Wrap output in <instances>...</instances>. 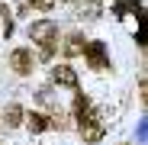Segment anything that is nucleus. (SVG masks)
I'll list each match as a JSON object with an SVG mask.
<instances>
[{"instance_id": "423d86ee", "label": "nucleus", "mask_w": 148, "mask_h": 145, "mask_svg": "<svg viewBox=\"0 0 148 145\" xmlns=\"http://www.w3.org/2000/svg\"><path fill=\"white\" fill-rule=\"evenodd\" d=\"M3 123H7V126H19V123H23V107H19V103H10V107H7Z\"/></svg>"}, {"instance_id": "6e6552de", "label": "nucleus", "mask_w": 148, "mask_h": 145, "mask_svg": "<svg viewBox=\"0 0 148 145\" xmlns=\"http://www.w3.org/2000/svg\"><path fill=\"white\" fill-rule=\"evenodd\" d=\"M81 48H84V45H81V36H71V39H68V45H64V52H68V55H77Z\"/></svg>"}, {"instance_id": "f257e3e1", "label": "nucleus", "mask_w": 148, "mask_h": 145, "mask_svg": "<svg viewBox=\"0 0 148 145\" xmlns=\"http://www.w3.org/2000/svg\"><path fill=\"white\" fill-rule=\"evenodd\" d=\"M29 36H32L36 42H42V58H52L55 42H58V26H55V23H52V19L32 23V26H29Z\"/></svg>"}, {"instance_id": "7ed1b4c3", "label": "nucleus", "mask_w": 148, "mask_h": 145, "mask_svg": "<svg viewBox=\"0 0 148 145\" xmlns=\"http://www.w3.org/2000/svg\"><path fill=\"white\" fill-rule=\"evenodd\" d=\"M81 52L90 58V65H93L97 71H103V68H106V52H103V45H100V42H84Z\"/></svg>"}, {"instance_id": "9d476101", "label": "nucleus", "mask_w": 148, "mask_h": 145, "mask_svg": "<svg viewBox=\"0 0 148 145\" xmlns=\"http://www.w3.org/2000/svg\"><path fill=\"white\" fill-rule=\"evenodd\" d=\"M29 3H32L36 10H42V13H48V10L55 7V0H29Z\"/></svg>"}, {"instance_id": "39448f33", "label": "nucleus", "mask_w": 148, "mask_h": 145, "mask_svg": "<svg viewBox=\"0 0 148 145\" xmlns=\"http://www.w3.org/2000/svg\"><path fill=\"white\" fill-rule=\"evenodd\" d=\"M52 81H55V84H64V87H77V74H74L71 65H58V68L52 71Z\"/></svg>"}, {"instance_id": "f03ea898", "label": "nucleus", "mask_w": 148, "mask_h": 145, "mask_svg": "<svg viewBox=\"0 0 148 145\" xmlns=\"http://www.w3.org/2000/svg\"><path fill=\"white\" fill-rule=\"evenodd\" d=\"M77 129H81V135H84V142H100L103 139V116L97 113V110H84V113H77Z\"/></svg>"}, {"instance_id": "1a4fd4ad", "label": "nucleus", "mask_w": 148, "mask_h": 145, "mask_svg": "<svg viewBox=\"0 0 148 145\" xmlns=\"http://www.w3.org/2000/svg\"><path fill=\"white\" fill-rule=\"evenodd\" d=\"M126 10H138V0H116V13H126Z\"/></svg>"}, {"instance_id": "9b49d317", "label": "nucleus", "mask_w": 148, "mask_h": 145, "mask_svg": "<svg viewBox=\"0 0 148 145\" xmlns=\"http://www.w3.org/2000/svg\"><path fill=\"white\" fill-rule=\"evenodd\" d=\"M0 13H3V16H10V13H7V3L0 7ZM10 29H13V23H10V19H3V32H10Z\"/></svg>"}, {"instance_id": "20e7f679", "label": "nucleus", "mask_w": 148, "mask_h": 145, "mask_svg": "<svg viewBox=\"0 0 148 145\" xmlns=\"http://www.w3.org/2000/svg\"><path fill=\"white\" fill-rule=\"evenodd\" d=\"M10 65L16 68V74H29V71H32V55H29V48H16V52L10 55Z\"/></svg>"}, {"instance_id": "0eeeda50", "label": "nucleus", "mask_w": 148, "mask_h": 145, "mask_svg": "<svg viewBox=\"0 0 148 145\" xmlns=\"http://www.w3.org/2000/svg\"><path fill=\"white\" fill-rule=\"evenodd\" d=\"M29 129H32V132H45V129H48V116H42V113H29Z\"/></svg>"}]
</instances>
